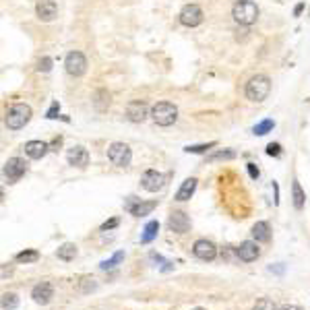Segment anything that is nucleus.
Masks as SVG:
<instances>
[{
  "mask_svg": "<svg viewBox=\"0 0 310 310\" xmlns=\"http://www.w3.org/2000/svg\"><path fill=\"white\" fill-rule=\"evenodd\" d=\"M252 238L256 242H269L271 240V226L267 221H256L252 226Z\"/></svg>",
  "mask_w": 310,
  "mask_h": 310,
  "instance_id": "obj_19",
  "label": "nucleus"
},
{
  "mask_svg": "<svg viewBox=\"0 0 310 310\" xmlns=\"http://www.w3.org/2000/svg\"><path fill=\"white\" fill-rule=\"evenodd\" d=\"M60 145H62V136H56V139L52 141V145H50V147H52V151H58V147H60Z\"/></svg>",
  "mask_w": 310,
  "mask_h": 310,
  "instance_id": "obj_38",
  "label": "nucleus"
},
{
  "mask_svg": "<svg viewBox=\"0 0 310 310\" xmlns=\"http://www.w3.org/2000/svg\"><path fill=\"white\" fill-rule=\"evenodd\" d=\"M19 306V296L17 294H3V308L5 310H15Z\"/></svg>",
  "mask_w": 310,
  "mask_h": 310,
  "instance_id": "obj_29",
  "label": "nucleus"
},
{
  "mask_svg": "<svg viewBox=\"0 0 310 310\" xmlns=\"http://www.w3.org/2000/svg\"><path fill=\"white\" fill-rule=\"evenodd\" d=\"M31 298L36 304L46 306V304L52 302V298H54V287H52V283H48V281H42L31 289Z\"/></svg>",
  "mask_w": 310,
  "mask_h": 310,
  "instance_id": "obj_15",
  "label": "nucleus"
},
{
  "mask_svg": "<svg viewBox=\"0 0 310 310\" xmlns=\"http://www.w3.org/2000/svg\"><path fill=\"white\" fill-rule=\"evenodd\" d=\"M232 17L238 25H252L258 19V7L252 3V0H238L232 9Z\"/></svg>",
  "mask_w": 310,
  "mask_h": 310,
  "instance_id": "obj_3",
  "label": "nucleus"
},
{
  "mask_svg": "<svg viewBox=\"0 0 310 310\" xmlns=\"http://www.w3.org/2000/svg\"><path fill=\"white\" fill-rule=\"evenodd\" d=\"M273 126H275V122H273L271 118H267V120H263V122H258V124L252 128V132L258 134V136H263V134H267L269 130H273Z\"/></svg>",
  "mask_w": 310,
  "mask_h": 310,
  "instance_id": "obj_28",
  "label": "nucleus"
},
{
  "mask_svg": "<svg viewBox=\"0 0 310 310\" xmlns=\"http://www.w3.org/2000/svg\"><path fill=\"white\" fill-rule=\"evenodd\" d=\"M130 158H132V153L126 143H112L108 147V160L116 168H126L130 164Z\"/></svg>",
  "mask_w": 310,
  "mask_h": 310,
  "instance_id": "obj_7",
  "label": "nucleus"
},
{
  "mask_svg": "<svg viewBox=\"0 0 310 310\" xmlns=\"http://www.w3.org/2000/svg\"><path fill=\"white\" fill-rule=\"evenodd\" d=\"M158 232H160V221H149L143 230V234H141V244L153 242V240L158 238Z\"/></svg>",
  "mask_w": 310,
  "mask_h": 310,
  "instance_id": "obj_21",
  "label": "nucleus"
},
{
  "mask_svg": "<svg viewBox=\"0 0 310 310\" xmlns=\"http://www.w3.org/2000/svg\"><path fill=\"white\" fill-rule=\"evenodd\" d=\"M93 106H95V110H99V112L108 110V106H110V93H108V91H103V89H99V91L95 93Z\"/></svg>",
  "mask_w": 310,
  "mask_h": 310,
  "instance_id": "obj_25",
  "label": "nucleus"
},
{
  "mask_svg": "<svg viewBox=\"0 0 310 310\" xmlns=\"http://www.w3.org/2000/svg\"><path fill=\"white\" fill-rule=\"evenodd\" d=\"M95 287H97V283H95L93 277H83V279L79 281V289L83 291V294H89V291H93Z\"/></svg>",
  "mask_w": 310,
  "mask_h": 310,
  "instance_id": "obj_30",
  "label": "nucleus"
},
{
  "mask_svg": "<svg viewBox=\"0 0 310 310\" xmlns=\"http://www.w3.org/2000/svg\"><path fill=\"white\" fill-rule=\"evenodd\" d=\"M120 223V219L118 217H112V219H108V221H103L101 223V232H108V230H114L116 226Z\"/></svg>",
  "mask_w": 310,
  "mask_h": 310,
  "instance_id": "obj_35",
  "label": "nucleus"
},
{
  "mask_svg": "<svg viewBox=\"0 0 310 310\" xmlns=\"http://www.w3.org/2000/svg\"><path fill=\"white\" fill-rule=\"evenodd\" d=\"M66 160H68V166H73V168H87V164H89V153H87V149H85V147L77 145L73 149H68Z\"/></svg>",
  "mask_w": 310,
  "mask_h": 310,
  "instance_id": "obj_17",
  "label": "nucleus"
},
{
  "mask_svg": "<svg viewBox=\"0 0 310 310\" xmlns=\"http://www.w3.org/2000/svg\"><path fill=\"white\" fill-rule=\"evenodd\" d=\"M36 13H38V19L44 21V23H50L56 19L58 15V5L54 3V0H40V3L36 5Z\"/></svg>",
  "mask_w": 310,
  "mask_h": 310,
  "instance_id": "obj_16",
  "label": "nucleus"
},
{
  "mask_svg": "<svg viewBox=\"0 0 310 310\" xmlns=\"http://www.w3.org/2000/svg\"><path fill=\"white\" fill-rule=\"evenodd\" d=\"M195 191H197V180H195V178H186V180L182 182V186L178 188L176 201H180V203L188 201V199H191V197L195 195Z\"/></svg>",
  "mask_w": 310,
  "mask_h": 310,
  "instance_id": "obj_20",
  "label": "nucleus"
},
{
  "mask_svg": "<svg viewBox=\"0 0 310 310\" xmlns=\"http://www.w3.org/2000/svg\"><path fill=\"white\" fill-rule=\"evenodd\" d=\"M40 258V252L38 250H23V252H19L15 256V261L17 263H36Z\"/></svg>",
  "mask_w": 310,
  "mask_h": 310,
  "instance_id": "obj_26",
  "label": "nucleus"
},
{
  "mask_svg": "<svg viewBox=\"0 0 310 310\" xmlns=\"http://www.w3.org/2000/svg\"><path fill=\"white\" fill-rule=\"evenodd\" d=\"M27 170H29V164L21 158H11L7 164H5V178L9 184H15V182H19L25 174H27Z\"/></svg>",
  "mask_w": 310,
  "mask_h": 310,
  "instance_id": "obj_5",
  "label": "nucleus"
},
{
  "mask_svg": "<svg viewBox=\"0 0 310 310\" xmlns=\"http://www.w3.org/2000/svg\"><path fill=\"white\" fill-rule=\"evenodd\" d=\"M234 158H236V151H232V149H221V151H215L211 155H207V164L228 162V160H234Z\"/></svg>",
  "mask_w": 310,
  "mask_h": 310,
  "instance_id": "obj_23",
  "label": "nucleus"
},
{
  "mask_svg": "<svg viewBox=\"0 0 310 310\" xmlns=\"http://www.w3.org/2000/svg\"><path fill=\"white\" fill-rule=\"evenodd\" d=\"M56 256L60 258V261H75V256H77V244L73 242H64L58 250H56Z\"/></svg>",
  "mask_w": 310,
  "mask_h": 310,
  "instance_id": "obj_22",
  "label": "nucleus"
},
{
  "mask_svg": "<svg viewBox=\"0 0 310 310\" xmlns=\"http://www.w3.org/2000/svg\"><path fill=\"white\" fill-rule=\"evenodd\" d=\"M267 155H271V158H281V145L279 143H269L267 145Z\"/></svg>",
  "mask_w": 310,
  "mask_h": 310,
  "instance_id": "obj_34",
  "label": "nucleus"
},
{
  "mask_svg": "<svg viewBox=\"0 0 310 310\" xmlns=\"http://www.w3.org/2000/svg\"><path fill=\"white\" fill-rule=\"evenodd\" d=\"M151 118L160 126H172L178 120V108L170 101H158L151 108Z\"/></svg>",
  "mask_w": 310,
  "mask_h": 310,
  "instance_id": "obj_4",
  "label": "nucleus"
},
{
  "mask_svg": "<svg viewBox=\"0 0 310 310\" xmlns=\"http://www.w3.org/2000/svg\"><path fill=\"white\" fill-rule=\"evenodd\" d=\"M269 91H271V79L267 75L250 77V81L246 83V89H244V93L250 101H265Z\"/></svg>",
  "mask_w": 310,
  "mask_h": 310,
  "instance_id": "obj_1",
  "label": "nucleus"
},
{
  "mask_svg": "<svg viewBox=\"0 0 310 310\" xmlns=\"http://www.w3.org/2000/svg\"><path fill=\"white\" fill-rule=\"evenodd\" d=\"M168 228L174 234H186L191 230V217H188L184 211H172L168 217Z\"/></svg>",
  "mask_w": 310,
  "mask_h": 310,
  "instance_id": "obj_10",
  "label": "nucleus"
},
{
  "mask_svg": "<svg viewBox=\"0 0 310 310\" xmlns=\"http://www.w3.org/2000/svg\"><path fill=\"white\" fill-rule=\"evenodd\" d=\"M147 116H149V108H147V103L141 101V99H134V101H130L126 106V118L130 120V122H134V124L143 122Z\"/></svg>",
  "mask_w": 310,
  "mask_h": 310,
  "instance_id": "obj_14",
  "label": "nucleus"
},
{
  "mask_svg": "<svg viewBox=\"0 0 310 310\" xmlns=\"http://www.w3.org/2000/svg\"><path fill=\"white\" fill-rule=\"evenodd\" d=\"M252 310H279L277 308V304H275L273 300H269V298H261L256 304H254V308Z\"/></svg>",
  "mask_w": 310,
  "mask_h": 310,
  "instance_id": "obj_31",
  "label": "nucleus"
},
{
  "mask_svg": "<svg viewBox=\"0 0 310 310\" xmlns=\"http://www.w3.org/2000/svg\"><path fill=\"white\" fill-rule=\"evenodd\" d=\"M60 112V106H58V103L54 101V103H52V108L48 110V114H46V118H50V120H54V118H58L56 114Z\"/></svg>",
  "mask_w": 310,
  "mask_h": 310,
  "instance_id": "obj_36",
  "label": "nucleus"
},
{
  "mask_svg": "<svg viewBox=\"0 0 310 310\" xmlns=\"http://www.w3.org/2000/svg\"><path fill=\"white\" fill-rule=\"evenodd\" d=\"M211 147H215V143H203V145H188L184 147L186 153H205V151H209Z\"/></svg>",
  "mask_w": 310,
  "mask_h": 310,
  "instance_id": "obj_32",
  "label": "nucleus"
},
{
  "mask_svg": "<svg viewBox=\"0 0 310 310\" xmlns=\"http://www.w3.org/2000/svg\"><path fill=\"white\" fill-rule=\"evenodd\" d=\"M302 11H304V5H298V7H296V9H294V15H300V13H302Z\"/></svg>",
  "mask_w": 310,
  "mask_h": 310,
  "instance_id": "obj_41",
  "label": "nucleus"
},
{
  "mask_svg": "<svg viewBox=\"0 0 310 310\" xmlns=\"http://www.w3.org/2000/svg\"><path fill=\"white\" fill-rule=\"evenodd\" d=\"M155 207H158V201H141V199H136V197H128V201H126V205H124V209L130 213V215H134V217H145V215H149Z\"/></svg>",
  "mask_w": 310,
  "mask_h": 310,
  "instance_id": "obj_8",
  "label": "nucleus"
},
{
  "mask_svg": "<svg viewBox=\"0 0 310 310\" xmlns=\"http://www.w3.org/2000/svg\"><path fill=\"white\" fill-rule=\"evenodd\" d=\"M23 149H25V155L31 160H42L48 155V151H52L46 141H29V143H25Z\"/></svg>",
  "mask_w": 310,
  "mask_h": 310,
  "instance_id": "obj_18",
  "label": "nucleus"
},
{
  "mask_svg": "<svg viewBox=\"0 0 310 310\" xmlns=\"http://www.w3.org/2000/svg\"><path fill=\"white\" fill-rule=\"evenodd\" d=\"M38 71H40V73H50V71H52V58H50V56H44V58L38 62Z\"/></svg>",
  "mask_w": 310,
  "mask_h": 310,
  "instance_id": "obj_33",
  "label": "nucleus"
},
{
  "mask_svg": "<svg viewBox=\"0 0 310 310\" xmlns=\"http://www.w3.org/2000/svg\"><path fill=\"white\" fill-rule=\"evenodd\" d=\"M193 254L199 258V261H205V263H211L213 258L217 256V246L211 242V240H197L195 246H193Z\"/></svg>",
  "mask_w": 310,
  "mask_h": 310,
  "instance_id": "obj_9",
  "label": "nucleus"
},
{
  "mask_svg": "<svg viewBox=\"0 0 310 310\" xmlns=\"http://www.w3.org/2000/svg\"><path fill=\"white\" fill-rule=\"evenodd\" d=\"M291 195H294V207H296L298 211H302L304 209L306 195H304V191H302V186H300L298 180H294V184H291Z\"/></svg>",
  "mask_w": 310,
  "mask_h": 310,
  "instance_id": "obj_24",
  "label": "nucleus"
},
{
  "mask_svg": "<svg viewBox=\"0 0 310 310\" xmlns=\"http://www.w3.org/2000/svg\"><path fill=\"white\" fill-rule=\"evenodd\" d=\"M269 271H275V273H283V265H279V267H269Z\"/></svg>",
  "mask_w": 310,
  "mask_h": 310,
  "instance_id": "obj_40",
  "label": "nucleus"
},
{
  "mask_svg": "<svg viewBox=\"0 0 310 310\" xmlns=\"http://www.w3.org/2000/svg\"><path fill=\"white\" fill-rule=\"evenodd\" d=\"M180 23L186 27H197L203 23V11L199 5H186L180 11Z\"/></svg>",
  "mask_w": 310,
  "mask_h": 310,
  "instance_id": "obj_11",
  "label": "nucleus"
},
{
  "mask_svg": "<svg viewBox=\"0 0 310 310\" xmlns=\"http://www.w3.org/2000/svg\"><path fill=\"white\" fill-rule=\"evenodd\" d=\"M122 258H124V252H122V250H118V252L112 256V258H108V261H101V263H99V269H101V271L114 269V267H116L120 261H122Z\"/></svg>",
  "mask_w": 310,
  "mask_h": 310,
  "instance_id": "obj_27",
  "label": "nucleus"
},
{
  "mask_svg": "<svg viewBox=\"0 0 310 310\" xmlns=\"http://www.w3.org/2000/svg\"><path fill=\"white\" fill-rule=\"evenodd\" d=\"M246 168H248V174H250V178H252V180H256L258 176H261V172H258V168H256L254 164H248Z\"/></svg>",
  "mask_w": 310,
  "mask_h": 310,
  "instance_id": "obj_37",
  "label": "nucleus"
},
{
  "mask_svg": "<svg viewBox=\"0 0 310 310\" xmlns=\"http://www.w3.org/2000/svg\"><path fill=\"white\" fill-rule=\"evenodd\" d=\"M164 184H166V178H164V174H160L158 170H147L143 174V178H141V186L149 193L162 191Z\"/></svg>",
  "mask_w": 310,
  "mask_h": 310,
  "instance_id": "obj_12",
  "label": "nucleus"
},
{
  "mask_svg": "<svg viewBox=\"0 0 310 310\" xmlns=\"http://www.w3.org/2000/svg\"><path fill=\"white\" fill-rule=\"evenodd\" d=\"M64 68L71 77H81V75H85V71H87V58L83 56V52L73 50V52H68L66 58H64Z\"/></svg>",
  "mask_w": 310,
  "mask_h": 310,
  "instance_id": "obj_6",
  "label": "nucleus"
},
{
  "mask_svg": "<svg viewBox=\"0 0 310 310\" xmlns=\"http://www.w3.org/2000/svg\"><path fill=\"white\" fill-rule=\"evenodd\" d=\"M193 310H205V308H193Z\"/></svg>",
  "mask_w": 310,
  "mask_h": 310,
  "instance_id": "obj_42",
  "label": "nucleus"
},
{
  "mask_svg": "<svg viewBox=\"0 0 310 310\" xmlns=\"http://www.w3.org/2000/svg\"><path fill=\"white\" fill-rule=\"evenodd\" d=\"M279 310H302L300 306H296V304H287V306H281Z\"/></svg>",
  "mask_w": 310,
  "mask_h": 310,
  "instance_id": "obj_39",
  "label": "nucleus"
},
{
  "mask_svg": "<svg viewBox=\"0 0 310 310\" xmlns=\"http://www.w3.org/2000/svg\"><path fill=\"white\" fill-rule=\"evenodd\" d=\"M236 256L240 258V261H244V263L256 261V258L261 256V248H258L256 240H254V242H252V240H246V242L240 244V246L236 248Z\"/></svg>",
  "mask_w": 310,
  "mask_h": 310,
  "instance_id": "obj_13",
  "label": "nucleus"
},
{
  "mask_svg": "<svg viewBox=\"0 0 310 310\" xmlns=\"http://www.w3.org/2000/svg\"><path fill=\"white\" fill-rule=\"evenodd\" d=\"M29 120H31V108L27 103H15V106L9 108V112L5 116V124L11 130H21Z\"/></svg>",
  "mask_w": 310,
  "mask_h": 310,
  "instance_id": "obj_2",
  "label": "nucleus"
}]
</instances>
